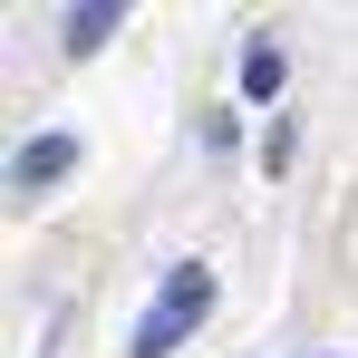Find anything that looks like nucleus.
I'll list each match as a JSON object with an SVG mask.
<instances>
[{
	"mask_svg": "<svg viewBox=\"0 0 358 358\" xmlns=\"http://www.w3.org/2000/svg\"><path fill=\"white\" fill-rule=\"evenodd\" d=\"M203 310H213V271H203V262H175V271H165V291H155V310L136 320L126 358H175L184 329H203Z\"/></svg>",
	"mask_w": 358,
	"mask_h": 358,
	"instance_id": "1",
	"label": "nucleus"
},
{
	"mask_svg": "<svg viewBox=\"0 0 358 358\" xmlns=\"http://www.w3.org/2000/svg\"><path fill=\"white\" fill-rule=\"evenodd\" d=\"M68 165H78V145H68V136H39V145H20V165H10V175L39 194V184H59Z\"/></svg>",
	"mask_w": 358,
	"mask_h": 358,
	"instance_id": "2",
	"label": "nucleus"
},
{
	"mask_svg": "<svg viewBox=\"0 0 358 358\" xmlns=\"http://www.w3.org/2000/svg\"><path fill=\"white\" fill-rule=\"evenodd\" d=\"M126 10L117 0H78V10H68V49H107V29H117Z\"/></svg>",
	"mask_w": 358,
	"mask_h": 358,
	"instance_id": "3",
	"label": "nucleus"
},
{
	"mask_svg": "<svg viewBox=\"0 0 358 358\" xmlns=\"http://www.w3.org/2000/svg\"><path fill=\"white\" fill-rule=\"evenodd\" d=\"M281 78H291L281 49H242V97H281Z\"/></svg>",
	"mask_w": 358,
	"mask_h": 358,
	"instance_id": "4",
	"label": "nucleus"
}]
</instances>
